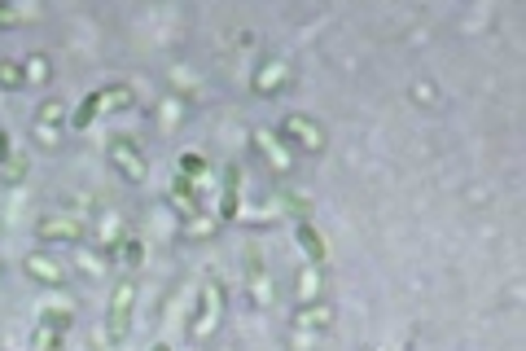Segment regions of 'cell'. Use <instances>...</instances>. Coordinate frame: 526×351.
I'll list each match as a JSON object with an SVG mask.
<instances>
[{
	"instance_id": "1",
	"label": "cell",
	"mask_w": 526,
	"mask_h": 351,
	"mask_svg": "<svg viewBox=\"0 0 526 351\" xmlns=\"http://www.w3.org/2000/svg\"><path fill=\"white\" fill-rule=\"evenodd\" d=\"M224 312H229V290L211 277L202 290H197L194 316H189V343H206V338H215V334H220V325H224Z\"/></svg>"
},
{
	"instance_id": "2",
	"label": "cell",
	"mask_w": 526,
	"mask_h": 351,
	"mask_svg": "<svg viewBox=\"0 0 526 351\" xmlns=\"http://www.w3.org/2000/svg\"><path fill=\"white\" fill-rule=\"evenodd\" d=\"M66 128H70V105L62 97H44L32 114V140L44 149V154H58L66 140Z\"/></svg>"
},
{
	"instance_id": "3",
	"label": "cell",
	"mask_w": 526,
	"mask_h": 351,
	"mask_svg": "<svg viewBox=\"0 0 526 351\" xmlns=\"http://www.w3.org/2000/svg\"><path fill=\"white\" fill-rule=\"evenodd\" d=\"M241 273H246V303H250L255 312H268V308L277 303V290H272V273H268L263 246L246 242V250H241Z\"/></svg>"
},
{
	"instance_id": "4",
	"label": "cell",
	"mask_w": 526,
	"mask_h": 351,
	"mask_svg": "<svg viewBox=\"0 0 526 351\" xmlns=\"http://www.w3.org/2000/svg\"><path fill=\"white\" fill-rule=\"evenodd\" d=\"M277 140L290 154H325L329 132H325V123H316L312 114H286L281 128H277Z\"/></svg>"
},
{
	"instance_id": "5",
	"label": "cell",
	"mask_w": 526,
	"mask_h": 351,
	"mask_svg": "<svg viewBox=\"0 0 526 351\" xmlns=\"http://www.w3.org/2000/svg\"><path fill=\"white\" fill-rule=\"evenodd\" d=\"M132 320H136V281H114L110 303H105V338L119 347L128 343Z\"/></svg>"
},
{
	"instance_id": "6",
	"label": "cell",
	"mask_w": 526,
	"mask_h": 351,
	"mask_svg": "<svg viewBox=\"0 0 526 351\" xmlns=\"http://www.w3.org/2000/svg\"><path fill=\"white\" fill-rule=\"evenodd\" d=\"M105 163L114 167V176H123L128 184H145V180H150V158L141 154V145L132 137H110Z\"/></svg>"
},
{
	"instance_id": "7",
	"label": "cell",
	"mask_w": 526,
	"mask_h": 351,
	"mask_svg": "<svg viewBox=\"0 0 526 351\" xmlns=\"http://www.w3.org/2000/svg\"><path fill=\"white\" fill-rule=\"evenodd\" d=\"M35 238L44 246H84L88 238V224L70 211H53V215H40L35 220Z\"/></svg>"
},
{
	"instance_id": "8",
	"label": "cell",
	"mask_w": 526,
	"mask_h": 351,
	"mask_svg": "<svg viewBox=\"0 0 526 351\" xmlns=\"http://www.w3.org/2000/svg\"><path fill=\"white\" fill-rule=\"evenodd\" d=\"M75 325V308H44L35 320L32 351H66V334Z\"/></svg>"
},
{
	"instance_id": "9",
	"label": "cell",
	"mask_w": 526,
	"mask_h": 351,
	"mask_svg": "<svg viewBox=\"0 0 526 351\" xmlns=\"http://www.w3.org/2000/svg\"><path fill=\"white\" fill-rule=\"evenodd\" d=\"M290 84H295V70H290L286 58H263L259 67L250 70V93H255L259 102H277Z\"/></svg>"
},
{
	"instance_id": "10",
	"label": "cell",
	"mask_w": 526,
	"mask_h": 351,
	"mask_svg": "<svg viewBox=\"0 0 526 351\" xmlns=\"http://www.w3.org/2000/svg\"><path fill=\"white\" fill-rule=\"evenodd\" d=\"M23 273H27V281L44 285V290H62L66 281H70L66 264L58 255H49V250H32V255L23 259Z\"/></svg>"
},
{
	"instance_id": "11",
	"label": "cell",
	"mask_w": 526,
	"mask_h": 351,
	"mask_svg": "<svg viewBox=\"0 0 526 351\" xmlns=\"http://www.w3.org/2000/svg\"><path fill=\"white\" fill-rule=\"evenodd\" d=\"M255 149L263 154V163H268V172L272 176H295V154L277 140L272 128H259V132H255Z\"/></svg>"
},
{
	"instance_id": "12",
	"label": "cell",
	"mask_w": 526,
	"mask_h": 351,
	"mask_svg": "<svg viewBox=\"0 0 526 351\" xmlns=\"http://www.w3.org/2000/svg\"><path fill=\"white\" fill-rule=\"evenodd\" d=\"M290 325L307 329V334H316V338H325L329 329H333V308H329L325 299H316V303H298L295 316H290Z\"/></svg>"
},
{
	"instance_id": "13",
	"label": "cell",
	"mask_w": 526,
	"mask_h": 351,
	"mask_svg": "<svg viewBox=\"0 0 526 351\" xmlns=\"http://www.w3.org/2000/svg\"><path fill=\"white\" fill-rule=\"evenodd\" d=\"M167 202L176 207V215L180 220H189V215H197L202 211V198H197V184L189 180V176H171V184H167Z\"/></svg>"
},
{
	"instance_id": "14",
	"label": "cell",
	"mask_w": 526,
	"mask_h": 351,
	"mask_svg": "<svg viewBox=\"0 0 526 351\" xmlns=\"http://www.w3.org/2000/svg\"><path fill=\"white\" fill-rule=\"evenodd\" d=\"M220 229H224V220L206 207L197 211V215H189V220H180V238H185V242H211Z\"/></svg>"
},
{
	"instance_id": "15",
	"label": "cell",
	"mask_w": 526,
	"mask_h": 351,
	"mask_svg": "<svg viewBox=\"0 0 526 351\" xmlns=\"http://www.w3.org/2000/svg\"><path fill=\"white\" fill-rule=\"evenodd\" d=\"M325 299V273L321 264H303L295 273V303H316Z\"/></svg>"
},
{
	"instance_id": "16",
	"label": "cell",
	"mask_w": 526,
	"mask_h": 351,
	"mask_svg": "<svg viewBox=\"0 0 526 351\" xmlns=\"http://www.w3.org/2000/svg\"><path fill=\"white\" fill-rule=\"evenodd\" d=\"M220 220H237L241 215V163L224 167V194H220Z\"/></svg>"
},
{
	"instance_id": "17",
	"label": "cell",
	"mask_w": 526,
	"mask_h": 351,
	"mask_svg": "<svg viewBox=\"0 0 526 351\" xmlns=\"http://www.w3.org/2000/svg\"><path fill=\"white\" fill-rule=\"evenodd\" d=\"M295 238H298V246H303V255H307V264H325V259H329L325 233H321L312 220H298V224H295Z\"/></svg>"
},
{
	"instance_id": "18",
	"label": "cell",
	"mask_w": 526,
	"mask_h": 351,
	"mask_svg": "<svg viewBox=\"0 0 526 351\" xmlns=\"http://www.w3.org/2000/svg\"><path fill=\"white\" fill-rule=\"evenodd\" d=\"M185 114H189V105H185V97H180V93H176V97H163V102L154 105V123H159L163 132L180 128V123H185Z\"/></svg>"
},
{
	"instance_id": "19",
	"label": "cell",
	"mask_w": 526,
	"mask_h": 351,
	"mask_svg": "<svg viewBox=\"0 0 526 351\" xmlns=\"http://www.w3.org/2000/svg\"><path fill=\"white\" fill-rule=\"evenodd\" d=\"M97 97H101V110H105V114H119V110L136 105L132 84H110V88H97Z\"/></svg>"
},
{
	"instance_id": "20",
	"label": "cell",
	"mask_w": 526,
	"mask_h": 351,
	"mask_svg": "<svg viewBox=\"0 0 526 351\" xmlns=\"http://www.w3.org/2000/svg\"><path fill=\"white\" fill-rule=\"evenodd\" d=\"M97 114H101V97H97V88H93V93H88L84 102L70 110V132H84V128H88V123H93Z\"/></svg>"
},
{
	"instance_id": "21",
	"label": "cell",
	"mask_w": 526,
	"mask_h": 351,
	"mask_svg": "<svg viewBox=\"0 0 526 351\" xmlns=\"http://www.w3.org/2000/svg\"><path fill=\"white\" fill-rule=\"evenodd\" d=\"M23 75H27V84H49V79H53L49 53H27V58H23Z\"/></svg>"
},
{
	"instance_id": "22",
	"label": "cell",
	"mask_w": 526,
	"mask_h": 351,
	"mask_svg": "<svg viewBox=\"0 0 526 351\" xmlns=\"http://www.w3.org/2000/svg\"><path fill=\"white\" fill-rule=\"evenodd\" d=\"M0 88H5V93H23V88H27L23 62H9V58H0Z\"/></svg>"
},
{
	"instance_id": "23",
	"label": "cell",
	"mask_w": 526,
	"mask_h": 351,
	"mask_svg": "<svg viewBox=\"0 0 526 351\" xmlns=\"http://www.w3.org/2000/svg\"><path fill=\"white\" fill-rule=\"evenodd\" d=\"M176 172L180 176H189V180H206V176H211V163H206V158H202V154H180V158H176Z\"/></svg>"
},
{
	"instance_id": "24",
	"label": "cell",
	"mask_w": 526,
	"mask_h": 351,
	"mask_svg": "<svg viewBox=\"0 0 526 351\" xmlns=\"http://www.w3.org/2000/svg\"><path fill=\"white\" fill-rule=\"evenodd\" d=\"M114 255H119L123 264H132V268H136V264H145V238H123Z\"/></svg>"
},
{
	"instance_id": "25",
	"label": "cell",
	"mask_w": 526,
	"mask_h": 351,
	"mask_svg": "<svg viewBox=\"0 0 526 351\" xmlns=\"http://www.w3.org/2000/svg\"><path fill=\"white\" fill-rule=\"evenodd\" d=\"M316 334H307V329H298V325H286V347L290 351H316Z\"/></svg>"
},
{
	"instance_id": "26",
	"label": "cell",
	"mask_w": 526,
	"mask_h": 351,
	"mask_svg": "<svg viewBox=\"0 0 526 351\" xmlns=\"http://www.w3.org/2000/svg\"><path fill=\"white\" fill-rule=\"evenodd\" d=\"M408 93H413V102L417 105H439V84H434V79H417Z\"/></svg>"
},
{
	"instance_id": "27",
	"label": "cell",
	"mask_w": 526,
	"mask_h": 351,
	"mask_svg": "<svg viewBox=\"0 0 526 351\" xmlns=\"http://www.w3.org/2000/svg\"><path fill=\"white\" fill-rule=\"evenodd\" d=\"M75 255H79V268H84V273H93V277H101V273H105V268H101V259H93L84 246H75Z\"/></svg>"
},
{
	"instance_id": "28",
	"label": "cell",
	"mask_w": 526,
	"mask_h": 351,
	"mask_svg": "<svg viewBox=\"0 0 526 351\" xmlns=\"http://www.w3.org/2000/svg\"><path fill=\"white\" fill-rule=\"evenodd\" d=\"M23 22V9H14V4H0V32H9V27H18Z\"/></svg>"
},
{
	"instance_id": "29",
	"label": "cell",
	"mask_w": 526,
	"mask_h": 351,
	"mask_svg": "<svg viewBox=\"0 0 526 351\" xmlns=\"http://www.w3.org/2000/svg\"><path fill=\"white\" fill-rule=\"evenodd\" d=\"M0 176H5V180H23V176H27V158H9V163L0 167Z\"/></svg>"
},
{
	"instance_id": "30",
	"label": "cell",
	"mask_w": 526,
	"mask_h": 351,
	"mask_svg": "<svg viewBox=\"0 0 526 351\" xmlns=\"http://www.w3.org/2000/svg\"><path fill=\"white\" fill-rule=\"evenodd\" d=\"M9 158H14V145H9V132H5V128H0V167H5V163H9Z\"/></svg>"
},
{
	"instance_id": "31",
	"label": "cell",
	"mask_w": 526,
	"mask_h": 351,
	"mask_svg": "<svg viewBox=\"0 0 526 351\" xmlns=\"http://www.w3.org/2000/svg\"><path fill=\"white\" fill-rule=\"evenodd\" d=\"M154 351H176V347L171 343H154Z\"/></svg>"
},
{
	"instance_id": "32",
	"label": "cell",
	"mask_w": 526,
	"mask_h": 351,
	"mask_svg": "<svg viewBox=\"0 0 526 351\" xmlns=\"http://www.w3.org/2000/svg\"><path fill=\"white\" fill-rule=\"evenodd\" d=\"M0 281H5V259H0Z\"/></svg>"
},
{
	"instance_id": "33",
	"label": "cell",
	"mask_w": 526,
	"mask_h": 351,
	"mask_svg": "<svg viewBox=\"0 0 526 351\" xmlns=\"http://www.w3.org/2000/svg\"><path fill=\"white\" fill-rule=\"evenodd\" d=\"M0 233H5V224H0Z\"/></svg>"
}]
</instances>
